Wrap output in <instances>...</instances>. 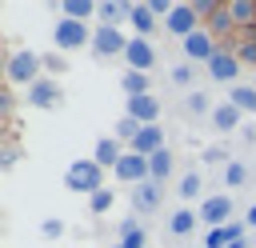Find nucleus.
I'll use <instances>...</instances> for the list:
<instances>
[{
    "label": "nucleus",
    "instance_id": "f257e3e1",
    "mask_svg": "<svg viewBox=\"0 0 256 248\" xmlns=\"http://www.w3.org/2000/svg\"><path fill=\"white\" fill-rule=\"evenodd\" d=\"M40 68H44V60L32 52V48H20V52H12L8 56V64H4V76H8V84H20L24 92L40 80Z\"/></svg>",
    "mask_w": 256,
    "mask_h": 248
},
{
    "label": "nucleus",
    "instance_id": "f03ea898",
    "mask_svg": "<svg viewBox=\"0 0 256 248\" xmlns=\"http://www.w3.org/2000/svg\"><path fill=\"white\" fill-rule=\"evenodd\" d=\"M64 184L68 192H84V196H96L104 188V168L96 160H72L68 172H64Z\"/></svg>",
    "mask_w": 256,
    "mask_h": 248
},
{
    "label": "nucleus",
    "instance_id": "7ed1b4c3",
    "mask_svg": "<svg viewBox=\"0 0 256 248\" xmlns=\"http://www.w3.org/2000/svg\"><path fill=\"white\" fill-rule=\"evenodd\" d=\"M52 40H56V48H60V52L92 48V32H88V24H80V20H56Z\"/></svg>",
    "mask_w": 256,
    "mask_h": 248
},
{
    "label": "nucleus",
    "instance_id": "20e7f679",
    "mask_svg": "<svg viewBox=\"0 0 256 248\" xmlns=\"http://www.w3.org/2000/svg\"><path fill=\"white\" fill-rule=\"evenodd\" d=\"M128 40H132V36H124L120 28L96 24V32H92V56H100V60H108V56H124V52H128Z\"/></svg>",
    "mask_w": 256,
    "mask_h": 248
},
{
    "label": "nucleus",
    "instance_id": "39448f33",
    "mask_svg": "<svg viewBox=\"0 0 256 248\" xmlns=\"http://www.w3.org/2000/svg\"><path fill=\"white\" fill-rule=\"evenodd\" d=\"M228 216H232V196H224V192H216V196H204V204H200V220H204V224H212V228H224V224H232Z\"/></svg>",
    "mask_w": 256,
    "mask_h": 248
},
{
    "label": "nucleus",
    "instance_id": "423d86ee",
    "mask_svg": "<svg viewBox=\"0 0 256 248\" xmlns=\"http://www.w3.org/2000/svg\"><path fill=\"white\" fill-rule=\"evenodd\" d=\"M164 28H168L172 36L188 40V36L200 28V16H196V8H192V4H176V8H172V16L164 20Z\"/></svg>",
    "mask_w": 256,
    "mask_h": 248
},
{
    "label": "nucleus",
    "instance_id": "0eeeda50",
    "mask_svg": "<svg viewBox=\"0 0 256 248\" xmlns=\"http://www.w3.org/2000/svg\"><path fill=\"white\" fill-rule=\"evenodd\" d=\"M208 76H212V80L232 84V80L240 76V56H236L232 48H216V56L208 60Z\"/></svg>",
    "mask_w": 256,
    "mask_h": 248
},
{
    "label": "nucleus",
    "instance_id": "6e6552de",
    "mask_svg": "<svg viewBox=\"0 0 256 248\" xmlns=\"http://www.w3.org/2000/svg\"><path fill=\"white\" fill-rule=\"evenodd\" d=\"M60 100H64V88H60L52 76H40V80L28 88V104H32V108H56Z\"/></svg>",
    "mask_w": 256,
    "mask_h": 248
},
{
    "label": "nucleus",
    "instance_id": "1a4fd4ad",
    "mask_svg": "<svg viewBox=\"0 0 256 248\" xmlns=\"http://www.w3.org/2000/svg\"><path fill=\"white\" fill-rule=\"evenodd\" d=\"M116 180H128L132 188L152 180V168H148V156H136V152H124V160L116 164Z\"/></svg>",
    "mask_w": 256,
    "mask_h": 248
},
{
    "label": "nucleus",
    "instance_id": "9d476101",
    "mask_svg": "<svg viewBox=\"0 0 256 248\" xmlns=\"http://www.w3.org/2000/svg\"><path fill=\"white\" fill-rule=\"evenodd\" d=\"M184 56H188V64H196V60H212L216 56V40H212V32L208 28H196L188 40H184Z\"/></svg>",
    "mask_w": 256,
    "mask_h": 248
},
{
    "label": "nucleus",
    "instance_id": "9b49d317",
    "mask_svg": "<svg viewBox=\"0 0 256 248\" xmlns=\"http://www.w3.org/2000/svg\"><path fill=\"white\" fill-rule=\"evenodd\" d=\"M124 60H128V72H148V68L156 64V48H152L144 36H132V40H128Z\"/></svg>",
    "mask_w": 256,
    "mask_h": 248
},
{
    "label": "nucleus",
    "instance_id": "f8f14e48",
    "mask_svg": "<svg viewBox=\"0 0 256 248\" xmlns=\"http://www.w3.org/2000/svg\"><path fill=\"white\" fill-rule=\"evenodd\" d=\"M128 152H136V156H156V152H164V128H160V124H144L140 136L128 144Z\"/></svg>",
    "mask_w": 256,
    "mask_h": 248
},
{
    "label": "nucleus",
    "instance_id": "ddd939ff",
    "mask_svg": "<svg viewBox=\"0 0 256 248\" xmlns=\"http://www.w3.org/2000/svg\"><path fill=\"white\" fill-rule=\"evenodd\" d=\"M128 196H132V208H136V212H152V208H160V200H164V184H160V180H144V184H136Z\"/></svg>",
    "mask_w": 256,
    "mask_h": 248
},
{
    "label": "nucleus",
    "instance_id": "4468645a",
    "mask_svg": "<svg viewBox=\"0 0 256 248\" xmlns=\"http://www.w3.org/2000/svg\"><path fill=\"white\" fill-rule=\"evenodd\" d=\"M128 24H132V28H136V36H144V40L160 28V20L152 16V8H148V4H136V0H132V8H128Z\"/></svg>",
    "mask_w": 256,
    "mask_h": 248
},
{
    "label": "nucleus",
    "instance_id": "2eb2a0df",
    "mask_svg": "<svg viewBox=\"0 0 256 248\" xmlns=\"http://www.w3.org/2000/svg\"><path fill=\"white\" fill-rule=\"evenodd\" d=\"M128 116L140 120V124H160V100L156 96H136V100H128Z\"/></svg>",
    "mask_w": 256,
    "mask_h": 248
},
{
    "label": "nucleus",
    "instance_id": "dca6fc26",
    "mask_svg": "<svg viewBox=\"0 0 256 248\" xmlns=\"http://www.w3.org/2000/svg\"><path fill=\"white\" fill-rule=\"evenodd\" d=\"M124 152H128V148H120L116 136H104V140H96V156H92V160H96L100 168H112V172H116V164L124 160Z\"/></svg>",
    "mask_w": 256,
    "mask_h": 248
},
{
    "label": "nucleus",
    "instance_id": "f3484780",
    "mask_svg": "<svg viewBox=\"0 0 256 248\" xmlns=\"http://www.w3.org/2000/svg\"><path fill=\"white\" fill-rule=\"evenodd\" d=\"M240 120H244V112H240L232 100H224V104H216V108H212V128H220V132H236V128H240Z\"/></svg>",
    "mask_w": 256,
    "mask_h": 248
},
{
    "label": "nucleus",
    "instance_id": "a211bd4d",
    "mask_svg": "<svg viewBox=\"0 0 256 248\" xmlns=\"http://www.w3.org/2000/svg\"><path fill=\"white\" fill-rule=\"evenodd\" d=\"M228 100H232L244 116H256V84H232V88H228Z\"/></svg>",
    "mask_w": 256,
    "mask_h": 248
},
{
    "label": "nucleus",
    "instance_id": "6ab92c4d",
    "mask_svg": "<svg viewBox=\"0 0 256 248\" xmlns=\"http://www.w3.org/2000/svg\"><path fill=\"white\" fill-rule=\"evenodd\" d=\"M196 220H200V212L180 208V212H172V216H168V232H172V236H188V232L196 228Z\"/></svg>",
    "mask_w": 256,
    "mask_h": 248
},
{
    "label": "nucleus",
    "instance_id": "aec40b11",
    "mask_svg": "<svg viewBox=\"0 0 256 248\" xmlns=\"http://www.w3.org/2000/svg\"><path fill=\"white\" fill-rule=\"evenodd\" d=\"M96 8H100V4H92V0H64V4H60L64 20H80V24H84L88 16H96Z\"/></svg>",
    "mask_w": 256,
    "mask_h": 248
},
{
    "label": "nucleus",
    "instance_id": "412c9836",
    "mask_svg": "<svg viewBox=\"0 0 256 248\" xmlns=\"http://www.w3.org/2000/svg\"><path fill=\"white\" fill-rule=\"evenodd\" d=\"M128 8H132V0H128V4H112V0H100L96 16H100V24H108V28H120V16H128Z\"/></svg>",
    "mask_w": 256,
    "mask_h": 248
},
{
    "label": "nucleus",
    "instance_id": "4be33fe9",
    "mask_svg": "<svg viewBox=\"0 0 256 248\" xmlns=\"http://www.w3.org/2000/svg\"><path fill=\"white\" fill-rule=\"evenodd\" d=\"M228 8V16H232V24H256V0H232V4H224Z\"/></svg>",
    "mask_w": 256,
    "mask_h": 248
},
{
    "label": "nucleus",
    "instance_id": "5701e85b",
    "mask_svg": "<svg viewBox=\"0 0 256 248\" xmlns=\"http://www.w3.org/2000/svg\"><path fill=\"white\" fill-rule=\"evenodd\" d=\"M124 92H128V100H136V96H152L148 92V72H124Z\"/></svg>",
    "mask_w": 256,
    "mask_h": 248
},
{
    "label": "nucleus",
    "instance_id": "b1692460",
    "mask_svg": "<svg viewBox=\"0 0 256 248\" xmlns=\"http://www.w3.org/2000/svg\"><path fill=\"white\" fill-rule=\"evenodd\" d=\"M140 128H144V124H140V120H132V116H128V112H124V116H120V120H116V132H112V136H116V140H120V144H124V140H128V144H132V140H136V136H140Z\"/></svg>",
    "mask_w": 256,
    "mask_h": 248
},
{
    "label": "nucleus",
    "instance_id": "393cba45",
    "mask_svg": "<svg viewBox=\"0 0 256 248\" xmlns=\"http://www.w3.org/2000/svg\"><path fill=\"white\" fill-rule=\"evenodd\" d=\"M224 184H228V188H244V184H248V164H244V160H232V164L224 168Z\"/></svg>",
    "mask_w": 256,
    "mask_h": 248
},
{
    "label": "nucleus",
    "instance_id": "a878e982",
    "mask_svg": "<svg viewBox=\"0 0 256 248\" xmlns=\"http://www.w3.org/2000/svg\"><path fill=\"white\" fill-rule=\"evenodd\" d=\"M148 168H152V180H164V176L172 172V152L164 148V152H156V156H148Z\"/></svg>",
    "mask_w": 256,
    "mask_h": 248
},
{
    "label": "nucleus",
    "instance_id": "bb28decb",
    "mask_svg": "<svg viewBox=\"0 0 256 248\" xmlns=\"http://www.w3.org/2000/svg\"><path fill=\"white\" fill-rule=\"evenodd\" d=\"M200 192H204V180H200L196 172H188V176L180 180V196H184V200H196Z\"/></svg>",
    "mask_w": 256,
    "mask_h": 248
},
{
    "label": "nucleus",
    "instance_id": "cd10ccee",
    "mask_svg": "<svg viewBox=\"0 0 256 248\" xmlns=\"http://www.w3.org/2000/svg\"><path fill=\"white\" fill-rule=\"evenodd\" d=\"M88 204H92V212L100 216V212H108V208L116 204V192H112V188H100L96 196H88Z\"/></svg>",
    "mask_w": 256,
    "mask_h": 248
},
{
    "label": "nucleus",
    "instance_id": "c85d7f7f",
    "mask_svg": "<svg viewBox=\"0 0 256 248\" xmlns=\"http://www.w3.org/2000/svg\"><path fill=\"white\" fill-rule=\"evenodd\" d=\"M212 108H216V104H212L204 92H192V96H188V112H196V116H204V112H208V116H212Z\"/></svg>",
    "mask_w": 256,
    "mask_h": 248
},
{
    "label": "nucleus",
    "instance_id": "c756f323",
    "mask_svg": "<svg viewBox=\"0 0 256 248\" xmlns=\"http://www.w3.org/2000/svg\"><path fill=\"white\" fill-rule=\"evenodd\" d=\"M40 236H44V240H60V236H64V220H60V216H48V220L40 224Z\"/></svg>",
    "mask_w": 256,
    "mask_h": 248
},
{
    "label": "nucleus",
    "instance_id": "7c9ffc66",
    "mask_svg": "<svg viewBox=\"0 0 256 248\" xmlns=\"http://www.w3.org/2000/svg\"><path fill=\"white\" fill-rule=\"evenodd\" d=\"M204 164H224V168H228L232 160H228V152H224V148H204Z\"/></svg>",
    "mask_w": 256,
    "mask_h": 248
},
{
    "label": "nucleus",
    "instance_id": "2f4dec72",
    "mask_svg": "<svg viewBox=\"0 0 256 248\" xmlns=\"http://www.w3.org/2000/svg\"><path fill=\"white\" fill-rule=\"evenodd\" d=\"M204 248H228V236H224V228H212V232L204 236Z\"/></svg>",
    "mask_w": 256,
    "mask_h": 248
},
{
    "label": "nucleus",
    "instance_id": "473e14b6",
    "mask_svg": "<svg viewBox=\"0 0 256 248\" xmlns=\"http://www.w3.org/2000/svg\"><path fill=\"white\" fill-rule=\"evenodd\" d=\"M172 80H176V84H188V80H192V64H188V60L176 64V68H172Z\"/></svg>",
    "mask_w": 256,
    "mask_h": 248
},
{
    "label": "nucleus",
    "instance_id": "72a5a7b5",
    "mask_svg": "<svg viewBox=\"0 0 256 248\" xmlns=\"http://www.w3.org/2000/svg\"><path fill=\"white\" fill-rule=\"evenodd\" d=\"M40 60H44V68H48V72H64V56L48 52V56H40Z\"/></svg>",
    "mask_w": 256,
    "mask_h": 248
},
{
    "label": "nucleus",
    "instance_id": "f704fd0d",
    "mask_svg": "<svg viewBox=\"0 0 256 248\" xmlns=\"http://www.w3.org/2000/svg\"><path fill=\"white\" fill-rule=\"evenodd\" d=\"M244 224H248V228H256V204H252V208L244 212Z\"/></svg>",
    "mask_w": 256,
    "mask_h": 248
},
{
    "label": "nucleus",
    "instance_id": "c9c22d12",
    "mask_svg": "<svg viewBox=\"0 0 256 248\" xmlns=\"http://www.w3.org/2000/svg\"><path fill=\"white\" fill-rule=\"evenodd\" d=\"M108 248H120V244H108Z\"/></svg>",
    "mask_w": 256,
    "mask_h": 248
},
{
    "label": "nucleus",
    "instance_id": "e433bc0d",
    "mask_svg": "<svg viewBox=\"0 0 256 248\" xmlns=\"http://www.w3.org/2000/svg\"><path fill=\"white\" fill-rule=\"evenodd\" d=\"M252 84H256V76H252Z\"/></svg>",
    "mask_w": 256,
    "mask_h": 248
}]
</instances>
